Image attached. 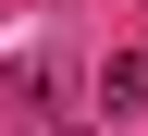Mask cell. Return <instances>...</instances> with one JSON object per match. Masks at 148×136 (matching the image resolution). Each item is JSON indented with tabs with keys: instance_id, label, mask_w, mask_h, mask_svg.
Instances as JSON below:
<instances>
[{
	"instance_id": "obj_1",
	"label": "cell",
	"mask_w": 148,
	"mask_h": 136,
	"mask_svg": "<svg viewBox=\"0 0 148 136\" xmlns=\"http://www.w3.org/2000/svg\"><path fill=\"white\" fill-rule=\"evenodd\" d=\"M99 111H111V124L148 111V50H111V62H99Z\"/></svg>"
}]
</instances>
